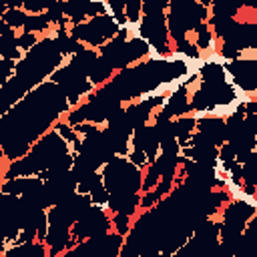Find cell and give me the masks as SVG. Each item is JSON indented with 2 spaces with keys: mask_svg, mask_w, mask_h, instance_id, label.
Instances as JSON below:
<instances>
[{
  "mask_svg": "<svg viewBox=\"0 0 257 257\" xmlns=\"http://www.w3.org/2000/svg\"><path fill=\"white\" fill-rule=\"evenodd\" d=\"M102 183L108 191V213L137 217L141 213V195L145 171L135 167L126 157H112L100 167Z\"/></svg>",
  "mask_w": 257,
  "mask_h": 257,
  "instance_id": "cell-2",
  "label": "cell"
},
{
  "mask_svg": "<svg viewBox=\"0 0 257 257\" xmlns=\"http://www.w3.org/2000/svg\"><path fill=\"white\" fill-rule=\"evenodd\" d=\"M42 189H44V181L40 177H14V179H4L0 185L2 195H14V197H26Z\"/></svg>",
  "mask_w": 257,
  "mask_h": 257,
  "instance_id": "cell-5",
  "label": "cell"
},
{
  "mask_svg": "<svg viewBox=\"0 0 257 257\" xmlns=\"http://www.w3.org/2000/svg\"><path fill=\"white\" fill-rule=\"evenodd\" d=\"M2 257H52L44 241H32V243H22L6 249Z\"/></svg>",
  "mask_w": 257,
  "mask_h": 257,
  "instance_id": "cell-7",
  "label": "cell"
},
{
  "mask_svg": "<svg viewBox=\"0 0 257 257\" xmlns=\"http://www.w3.org/2000/svg\"><path fill=\"white\" fill-rule=\"evenodd\" d=\"M118 30L120 26L114 22V18L106 12V14H100V16H94L82 24H76V26H70L68 34L72 40L80 42L82 46L86 48H92V50H98L102 48L104 44H108L110 40H114L118 36Z\"/></svg>",
  "mask_w": 257,
  "mask_h": 257,
  "instance_id": "cell-3",
  "label": "cell"
},
{
  "mask_svg": "<svg viewBox=\"0 0 257 257\" xmlns=\"http://www.w3.org/2000/svg\"><path fill=\"white\" fill-rule=\"evenodd\" d=\"M108 233H112V215L104 207L90 205L72 225V243L76 247L88 239H96Z\"/></svg>",
  "mask_w": 257,
  "mask_h": 257,
  "instance_id": "cell-4",
  "label": "cell"
},
{
  "mask_svg": "<svg viewBox=\"0 0 257 257\" xmlns=\"http://www.w3.org/2000/svg\"><path fill=\"white\" fill-rule=\"evenodd\" d=\"M68 112V98L58 84L46 80L32 88L22 100L0 116L2 161L12 163L28 155L34 143L54 128V124Z\"/></svg>",
  "mask_w": 257,
  "mask_h": 257,
  "instance_id": "cell-1",
  "label": "cell"
},
{
  "mask_svg": "<svg viewBox=\"0 0 257 257\" xmlns=\"http://www.w3.org/2000/svg\"><path fill=\"white\" fill-rule=\"evenodd\" d=\"M133 221L135 219L128 217V215H112V231L122 235V237H126L128 231L133 229Z\"/></svg>",
  "mask_w": 257,
  "mask_h": 257,
  "instance_id": "cell-11",
  "label": "cell"
},
{
  "mask_svg": "<svg viewBox=\"0 0 257 257\" xmlns=\"http://www.w3.org/2000/svg\"><path fill=\"white\" fill-rule=\"evenodd\" d=\"M124 14L128 24H139L143 18V2L141 0H126L124 2Z\"/></svg>",
  "mask_w": 257,
  "mask_h": 257,
  "instance_id": "cell-9",
  "label": "cell"
},
{
  "mask_svg": "<svg viewBox=\"0 0 257 257\" xmlns=\"http://www.w3.org/2000/svg\"><path fill=\"white\" fill-rule=\"evenodd\" d=\"M26 18H28V14L22 10V2H16V4H6L2 8L0 22H4L10 28H14L16 32H20V30H24Z\"/></svg>",
  "mask_w": 257,
  "mask_h": 257,
  "instance_id": "cell-8",
  "label": "cell"
},
{
  "mask_svg": "<svg viewBox=\"0 0 257 257\" xmlns=\"http://www.w3.org/2000/svg\"><path fill=\"white\" fill-rule=\"evenodd\" d=\"M26 54L18 48V32L0 22V58L20 62Z\"/></svg>",
  "mask_w": 257,
  "mask_h": 257,
  "instance_id": "cell-6",
  "label": "cell"
},
{
  "mask_svg": "<svg viewBox=\"0 0 257 257\" xmlns=\"http://www.w3.org/2000/svg\"><path fill=\"white\" fill-rule=\"evenodd\" d=\"M16 64H18V62H14V60L0 58V68H2V80H0V86L6 84V82L14 76V72H16Z\"/></svg>",
  "mask_w": 257,
  "mask_h": 257,
  "instance_id": "cell-12",
  "label": "cell"
},
{
  "mask_svg": "<svg viewBox=\"0 0 257 257\" xmlns=\"http://www.w3.org/2000/svg\"><path fill=\"white\" fill-rule=\"evenodd\" d=\"M42 40V36L40 34H34V32H24V30H20L18 32V48L26 54V52H30L38 42Z\"/></svg>",
  "mask_w": 257,
  "mask_h": 257,
  "instance_id": "cell-10",
  "label": "cell"
}]
</instances>
